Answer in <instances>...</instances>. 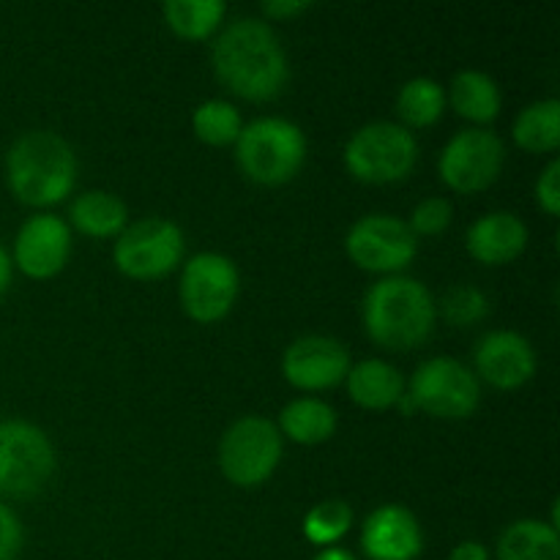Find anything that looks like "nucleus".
<instances>
[{"instance_id":"1","label":"nucleus","mask_w":560,"mask_h":560,"mask_svg":"<svg viewBox=\"0 0 560 560\" xmlns=\"http://www.w3.org/2000/svg\"><path fill=\"white\" fill-rule=\"evenodd\" d=\"M219 82L246 102H271L290 80V63L268 22L238 16L222 27L211 47Z\"/></svg>"},{"instance_id":"2","label":"nucleus","mask_w":560,"mask_h":560,"mask_svg":"<svg viewBox=\"0 0 560 560\" xmlns=\"http://www.w3.org/2000/svg\"><path fill=\"white\" fill-rule=\"evenodd\" d=\"M361 317L372 342L394 353H405L430 339L438 306L427 284L405 273H394L377 279L366 290Z\"/></svg>"},{"instance_id":"3","label":"nucleus","mask_w":560,"mask_h":560,"mask_svg":"<svg viewBox=\"0 0 560 560\" xmlns=\"http://www.w3.org/2000/svg\"><path fill=\"white\" fill-rule=\"evenodd\" d=\"M5 184L25 206H58L77 184L74 148L55 131H25L5 153Z\"/></svg>"},{"instance_id":"4","label":"nucleus","mask_w":560,"mask_h":560,"mask_svg":"<svg viewBox=\"0 0 560 560\" xmlns=\"http://www.w3.org/2000/svg\"><path fill=\"white\" fill-rule=\"evenodd\" d=\"M241 173L260 186H282L301 173L306 162V137L288 118H257L235 140Z\"/></svg>"},{"instance_id":"5","label":"nucleus","mask_w":560,"mask_h":560,"mask_svg":"<svg viewBox=\"0 0 560 560\" xmlns=\"http://www.w3.org/2000/svg\"><path fill=\"white\" fill-rule=\"evenodd\" d=\"M419 142L413 131L392 120H372L353 131L345 145V167L364 184H397L413 173Z\"/></svg>"},{"instance_id":"6","label":"nucleus","mask_w":560,"mask_h":560,"mask_svg":"<svg viewBox=\"0 0 560 560\" xmlns=\"http://www.w3.org/2000/svg\"><path fill=\"white\" fill-rule=\"evenodd\" d=\"M282 432L271 419L244 416L233 421L219 443V468L224 479L235 487L266 485L282 463Z\"/></svg>"},{"instance_id":"7","label":"nucleus","mask_w":560,"mask_h":560,"mask_svg":"<svg viewBox=\"0 0 560 560\" xmlns=\"http://www.w3.org/2000/svg\"><path fill=\"white\" fill-rule=\"evenodd\" d=\"M55 470V448L47 432L31 421H0V498H33Z\"/></svg>"},{"instance_id":"8","label":"nucleus","mask_w":560,"mask_h":560,"mask_svg":"<svg viewBox=\"0 0 560 560\" xmlns=\"http://www.w3.org/2000/svg\"><path fill=\"white\" fill-rule=\"evenodd\" d=\"M186 238L184 230L162 217H148L135 224H126L124 233L115 238L113 262L124 277L151 282L167 277L184 262Z\"/></svg>"},{"instance_id":"9","label":"nucleus","mask_w":560,"mask_h":560,"mask_svg":"<svg viewBox=\"0 0 560 560\" xmlns=\"http://www.w3.org/2000/svg\"><path fill=\"white\" fill-rule=\"evenodd\" d=\"M408 394L416 408L446 421L470 419L481 402L479 377L470 366L448 355H438L419 364V370L410 377Z\"/></svg>"},{"instance_id":"10","label":"nucleus","mask_w":560,"mask_h":560,"mask_svg":"<svg viewBox=\"0 0 560 560\" xmlns=\"http://www.w3.org/2000/svg\"><path fill=\"white\" fill-rule=\"evenodd\" d=\"M241 293L238 266L222 252H197L180 271V306L195 323H219L233 312Z\"/></svg>"},{"instance_id":"11","label":"nucleus","mask_w":560,"mask_h":560,"mask_svg":"<svg viewBox=\"0 0 560 560\" xmlns=\"http://www.w3.org/2000/svg\"><path fill=\"white\" fill-rule=\"evenodd\" d=\"M506 162V145L501 137L481 126L457 131L438 159L441 180L457 195H476L490 189Z\"/></svg>"},{"instance_id":"12","label":"nucleus","mask_w":560,"mask_h":560,"mask_svg":"<svg viewBox=\"0 0 560 560\" xmlns=\"http://www.w3.org/2000/svg\"><path fill=\"white\" fill-rule=\"evenodd\" d=\"M345 252L361 271L394 277L416 260L419 241L405 219L392 213H370L350 228Z\"/></svg>"},{"instance_id":"13","label":"nucleus","mask_w":560,"mask_h":560,"mask_svg":"<svg viewBox=\"0 0 560 560\" xmlns=\"http://www.w3.org/2000/svg\"><path fill=\"white\" fill-rule=\"evenodd\" d=\"M282 372L290 386L299 392H326L348 377L350 353L339 339L310 334L288 345L282 355Z\"/></svg>"},{"instance_id":"14","label":"nucleus","mask_w":560,"mask_h":560,"mask_svg":"<svg viewBox=\"0 0 560 560\" xmlns=\"http://www.w3.org/2000/svg\"><path fill=\"white\" fill-rule=\"evenodd\" d=\"M71 257V230L55 213H36L25 219L14 238L11 262L31 279H52Z\"/></svg>"},{"instance_id":"15","label":"nucleus","mask_w":560,"mask_h":560,"mask_svg":"<svg viewBox=\"0 0 560 560\" xmlns=\"http://www.w3.org/2000/svg\"><path fill=\"white\" fill-rule=\"evenodd\" d=\"M476 375L498 392L523 388L536 375V350L523 334L490 331L479 339L474 350Z\"/></svg>"},{"instance_id":"16","label":"nucleus","mask_w":560,"mask_h":560,"mask_svg":"<svg viewBox=\"0 0 560 560\" xmlns=\"http://www.w3.org/2000/svg\"><path fill=\"white\" fill-rule=\"evenodd\" d=\"M361 550L370 560H416L424 550L419 520L397 503L375 509L361 528Z\"/></svg>"},{"instance_id":"17","label":"nucleus","mask_w":560,"mask_h":560,"mask_svg":"<svg viewBox=\"0 0 560 560\" xmlns=\"http://www.w3.org/2000/svg\"><path fill=\"white\" fill-rule=\"evenodd\" d=\"M468 255L481 266H509L528 246V228L512 211H492L476 219L465 235Z\"/></svg>"},{"instance_id":"18","label":"nucleus","mask_w":560,"mask_h":560,"mask_svg":"<svg viewBox=\"0 0 560 560\" xmlns=\"http://www.w3.org/2000/svg\"><path fill=\"white\" fill-rule=\"evenodd\" d=\"M348 394L359 408L364 410H388L397 408L399 397L405 394V377L394 364L383 359H366L350 364Z\"/></svg>"},{"instance_id":"19","label":"nucleus","mask_w":560,"mask_h":560,"mask_svg":"<svg viewBox=\"0 0 560 560\" xmlns=\"http://www.w3.org/2000/svg\"><path fill=\"white\" fill-rule=\"evenodd\" d=\"M71 224L88 238H118L129 224V208L113 191H82L71 202Z\"/></svg>"},{"instance_id":"20","label":"nucleus","mask_w":560,"mask_h":560,"mask_svg":"<svg viewBox=\"0 0 560 560\" xmlns=\"http://www.w3.org/2000/svg\"><path fill=\"white\" fill-rule=\"evenodd\" d=\"M277 430L299 446H320L337 432V410L317 397H299L284 405Z\"/></svg>"},{"instance_id":"21","label":"nucleus","mask_w":560,"mask_h":560,"mask_svg":"<svg viewBox=\"0 0 560 560\" xmlns=\"http://www.w3.org/2000/svg\"><path fill=\"white\" fill-rule=\"evenodd\" d=\"M501 88L485 71L465 69L452 80V107L465 120L479 124L481 129L501 115Z\"/></svg>"},{"instance_id":"22","label":"nucleus","mask_w":560,"mask_h":560,"mask_svg":"<svg viewBox=\"0 0 560 560\" xmlns=\"http://www.w3.org/2000/svg\"><path fill=\"white\" fill-rule=\"evenodd\" d=\"M498 560H560L558 528L541 520H517L498 539Z\"/></svg>"},{"instance_id":"23","label":"nucleus","mask_w":560,"mask_h":560,"mask_svg":"<svg viewBox=\"0 0 560 560\" xmlns=\"http://www.w3.org/2000/svg\"><path fill=\"white\" fill-rule=\"evenodd\" d=\"M512 137L523 151L528 153H552L560 145V102L558 98H541L520 109L514 118Z\"/></svg>"},{"instance_id":"24","label":"nucleus","mask_w":560,"mask_h":560,"mask_svg":"<svg viewBox=\"0 0 560 560\" xmlns=\"http://www.w3.org/2000/svg\"><path fill=\"white\" fill-rule=\"evenodd\" d=\"M170 31L189 42H206L222 27L228 5L222 0H167L162 5Z\"/></svg>"},{"instance_id":"25","label":"nucleus","mask_w":560,"mask_h":560,"mask_svg":"<svg viewBox=\"0 0 560 560\" xmlns=\"http://www.w3.org/2000/svg\"><path fill=\"white\" fill-rule=\"evenodd\" d=\"M448 93L441 82L430 80V77H416L399 88L397 96V115L402 120L405 129H427V126L438 124L441 115L446 113Z\"/></svg>"},{"instance_id":"26","label":"nucleus","mask_w":560,"mask_h":560,"mask_svg":"<svg viewBox=\"0 0 560 560\" xmlns=\"http://www.w3.org/2000/svg\"><path fill=\"white\" fill-rule=\"evenodd\" d=\"M191 129H195L197 140H202L206 145L224 148L238 140L241 129H244V120H241V113L230 102H224V98H208L191 115Z\"/></svg>"},{"instance_id":"27","label":"nucleus","mask_w":560,"mask_h":560,"mask_svg":"<svg viewBox=\"0 0 560 560\" xmlns=\"http://www.w3.org/2000/svg\"><path fill=\"white\" fill-rule=\"evenodd\" d=\"M353 528V509L345 501H323L304 517V536L315 547H337Z\"/></svg>"},{"instance_id":"28","label":"nucleus","mask_w":560,"mask_h":560,"mask_svg":"<svg viewBox=\"0 0 560 560\" xmlns=\"http://www.w3.org/2000/svg\"><path fill=\"white\" fill-rule=\"evenodd\" d=\"M435 306L443 315V320L454 328H470L490 315V299L479 288H474V284H457Z\"/></svg>"},{"instance_id":"29","label":"nucleus","mask_w":560,"mask_h":560,"mask_svg":"<svg viewBox=\"0 0 560 560\" xmlns=\"http://www.w3.org/2000/svg\"><path fill=\"white\" fill-rule=\"evenodd\" d=\"M452 219H454V208L446 197H427V200H421L419 206L413 208L408 228L416 238H419V235L432 238V235H441L443 230L452 224Z\"/></svg>"},{"instance_id":"30","label":"nucleus","mask_w":560,"mask_h":560,"mask_svg":"<svg viewBox=\"0 0 560 560\" xmlns=\"http://www.w3.org/2000/svg\"><path fill=\"white\" fill-rule=\"evenodd\" d=\"M25 545V530L14 509L0 503V560H16Z\"/></svg>"},{"instance_id":"31","label":"nucleus","mask_w":560,"mask_h":560,"mask_svg":"<svg viewBox=\"0 0 560 560\" xmlns=\"http://www.w3.org/2000/svg\"><path fill=\"white\" fill-rule=\"evenodd\" d=\"M536 202L547 217H558L560 213V162L552 159L545 170H541L539 180H536Z\"/></svg>"},{"instance_id":"32","label":"nucleus","mask_w":560,"mask_h":560,"mask_svg":"<svg viewBox=\"0 0 560 560\" xmlns=\"http://www.w3.org/2000/svg\"><path fill=\"white\" fill-rule=\"evenodd\" d=\"M312 3L310 0H268L262 3V11H266L268 20H293V16H301L304 11H310Z\"/></svg>"},{"instance_id":"33","label":"nucleus","mask_w":560,"mask_h":560,"mask_svg":"<svg viewBox=\"0 0 560 560\" xmlns=\"http://www.w3.org/2000/svg\"><path fill=\"white\" fill-rule=\"evenodd\" d=\"M448 560H490V550H487L481 541L468 539V541H459V545L454 547Z\"/></svg>"},{"instance_id":"34","label":"nucleus","mask_w":560,"mask_h":560,"mask_svg":"<svg viewBox=\"0 0 560 560\" xmlns=\"http://www.w3.org/2000/svg\"><path fill=\"white\" fill-rule=\"evenodd\" d=\"M11 277H14V262H11V255L5 252V246L0 244V301L9 293Z\"/></svg>"},{"instance_id":"35","label":"nucleus","mask_w":560,"mask_h":560,"mask_svg":"<svg viewBox=\"0 0 560 560\" xmlns=\"http://www.w3.org/2000/svg\"><path fill=\"white\" fill-rule=\"evenodd\" d=\"M315 560H355V556L353 552L342 550V547H326V550L317 552Z\"/></svg>"}]
</instances>
